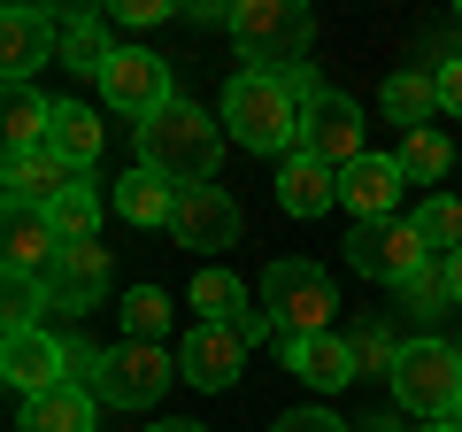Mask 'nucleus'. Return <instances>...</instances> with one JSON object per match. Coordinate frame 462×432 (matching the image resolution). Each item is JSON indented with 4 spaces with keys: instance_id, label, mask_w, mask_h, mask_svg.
<instances>
[{
    "instance_id": "f257e3e1",
    "label": "nucleus",
    "mask_w": 462,
    "mask_h": 432,
    "mask_svg": "<svg viewBox=\"0 0 462 432\" xmlns=\"http://www.w3.org/2000/svg\"><path fill=\"white\" fill-rule=\"evenodd\" d=\"M216 163H224V124L208 117V108H193V100H170V108H154L147 124H139V170H154V178H170L178 193H193V185L216 178Z\"/></svg>"
},
{
    "instance_id": "f03ea898",
    "label": "nucleus",
    "mask_w": 462,
    "mask_h": 432,
    "mask_svg": "<svg viewBox=\"0 0 462 432\" xmlns=\"http://www.w3.org/2000/svg\"><path fill=\"white\" fill-rule=\"evenodd\" d=\"M300 108L309 100L293 93V78H270V70H239L224 85V124L247 155H293L300 147Z\"/></svg>"
},
{
    "instance_id": "7ed1b4c3",
    "label": "nucleus",
    "mask_w": 462,
    "mask_h": 432,
    "mask_svg": "<svg viewBox=\"0 0 462 432\" xmlns=\"http://www.w3.org/2000/svg\"><path fill=\"white\" fill-rule=\"evenodd\" d=\"M309 8L300 0H231V47L247 54V70L270 78H293L300 54H309Z\"/></svg>"
},
{
    "instance_id": "20e7f679",
    "label": "nucleus",
    "mask_w": 462,
    "mask_h": 432,
    "mask_svg": "<svg viewBox=\"0 0 462 432\" xmlns=\"http://www.w3.org/2000/svg\"><path fill=\"white\" fill-rule=\"evenodd\" d=\"M393 401L416 409L424 425H455L462 417V355L447 340H409L393 363Z\"/></svg>"
},
{
    "instance_id": "39448f33",
    "label": "nucleus",
    "mask_w": 462,
    "mask_h": 432,
    "mask_svg": "<svg viewBox=\"0 0 462 432\" xmlns=\"http://www.w3.org/2000/svg\"><path fill=\"white\" fill-rule=\"evenodd\" d=\"M331 270L324 263H270L263 270V316L278 340H309L331 324Z\"/></svg>"
},
{
    "instance_id": "423d86ee",
    "label": "nucleus",
    "mask_w": 462,
    "mask_h": 432,
    "mask_svg": "<svg viewBox=\"0 0 462 432\" xmlns=\"http://www.w3.org/2000/svg\"><path fill=\"white\" fill-rule=\"evenodd\" d=\"M170 379H185V371L170 363V348H154V340H124V348H108L100 401H108V409H154V401L170 394Z\"/></svg>"
},
{
    "instance_id": "0eeeda50",
    "label": "nucleus",
    "mask_w": 462,
    "mask_h": 432,
    "mask_svg": "<svg viewBox=\"0 0 462 432\" xmlns=\"http://www.w3.org/2000/svg\"><path fill=\"white\" fill-rule=\"evenodd\" d=\"M346 255H355V270H363V278H385V286L416 278V270L431 263L424 232H416V216H385V224H355Z\"/></svg>"
},
{
    "instance_id": "6e6552de",
    "label": "nucleus",
    "mask_w": 462,
    "mask_h": 432,
    "mask_svg": "<svg viewBox=\"0 0 462 432\" xmlns=\"http://www.w3.org/2000/svg\"><path fill=\"white\" fill-rule=\"evenodd\" d=\"M300 155H316V163H331V170H346V163H363V108L346 93H316L309 108H300Z\"/></svg>"
},
{
    "instance_id": "1a4fd4ad",
    "label": "nucleus",
    "mask_w": 462,
    "mask_h": 432,
    "mask_svg": "<svg viewBox=\"0 0 462 432\" xmlns=\"http://www.w3.org/2000/svg\"><path fill=\"white\" fill-rule=\"evenodd\" d=\"M100 93H108V108H124V117H139V124L178 100V93H170V62L147 54V47H116L108 70H100Z\"/></svg>"
},
{
    "instance_id": "9d476101",
    "label": "nucleus",
    "mask_w": 462,
    "mask_h": 432,
    "mask_svg": "<svg viewBox=\"0 0 462 432\" xmlns=\"http://www.w3.org/2000/svg\"><path fill=\"white\" fill-rule=\"evenodd\" d=\"M62 62V16L54 8H8L0 16V78L32 85V70Z\"/></svg>"
},
{
    "instance_id": "9b49d317",
    "label": "nucleus",
    "mask_w": 462,
    "mask_h": 432,
    "mask_svg": "<svg viewBox=\"0 0 462 432\" xmlns=\"http://www.w3.org/2000/svg\"><path fill=\"white\" fill-rule=\"evenodd\" d=\"M178 371L200 394H231L239 371H247V340L231 333V324H193V333L178 340Z\"/></svg>"
},
{
    "instance_id": "f8f14e48",
    "label": "nucleus",
    "mask_w": 462,
    "mask_h": 432,
    "mask_svg": "<svg viewBox=\"0 0 462 432\" xmlns=\"http://www.w3.org/2000/svg\"><path fill=\"white\" fill-rule=\"evenodd\" d=\"M401 193H409L401 155H363V163L339 170V209L355 216V224H385V216L401 209Z\"/></svg>"
},
{
    "instance_id": "ddd939ff",
    "label": "nucleus",
    "mask_w": 462,
    "mask_h": 432,
    "mask_svg": "<svg viewBox=\"0 0 462 432\" xmlns=\"http://www.w3.org/2000/svg\"><path fill=\"white\" fill-rule=\"evenodd\" d=\"M0 379L16 386L23 401L47 394V386H62L69 379V340H54L47 324H39V333H8L0 340Z\"/></svg>"
},
{
    "instance_id": "4468645a",
    "label": "nucleus",
    "mask_w": 462,
    "mask_h": 432,
    "mask_svg": "<svg viewBox=\"0 0 462 432\" xmlns=\"http://www.w3.org/2000/svg\"><path fill=\"white\" fill-rule=\"evenodd\" d=\"M185 301L200 309V324H231L247 348H254V340H278V333H270V316L247 309V286L231 278L224 263H200V278H193V294H185Z\"/></svg>"
},
{
    "instance_id": "2eb2a0df",
    "label": "nucleus",
    "mask_w": 462,
    "mask_h": 432,
    "mask_svg": "<svg viewBox=\"0 0 462 432\" xmlns=\"http://www.w3.org/2000/svg\"><path fill=\"white\" fill-rule=\"evenodd\" d=\"M239 224H247V216H239V201H231L224 185H193V193H178V224H170V232H178V248L216 255V248L239 239Z\"/></svg>"
},
{
    "instance_id": "dca6fc26",
    "label": "nucleus",
    "mask_w": 462,
    "mask_h": 432,
    "mask_svg": "<svg viewBox=\"0 0 462 432\" xmlns=\"http://www.w3.org/2000/svg\"><path fill=\"white\" fill-rule=\"evenodd\" d=\"M69 185H85V178H78V163H62L54 147H23V155L0 163V193L23 201V209H54Z\"/></svg>"
},
{
    "instance_id": "f3484780",
    "label": "nucleus",
    "mask_w": 462,
    "mask_h": 432,
    "mask_svg": "<svg viewBox=\"0 0 462 432\" xmlns=\"http://www.w3.org/2000/svg\"><path fill=\"white\" fill-rule=\"evenodd\" d=\"M0 248H8V270H16V278H47V270L62 263V232H54V216L47 209H23V201H8Z\"/></svg>"
},
{
    "instance_id": "a211bd4d",
    "label": "nucleus",
    "mask_w": 462,
    "mask_h": 432,
    "mask_svg": "<svg viewBox=\"0 0 462 432\" xmlns=\"http://www.w3.org/2000/svg\"><path fill=\"white\" fill-rule=\"evenodd\" d=\"M278 355H285V371H293V379H309V386H316V394H339V386L363 379V371H355V340H339V333L278 340Z\"/></svg>"
},
{
    "instance_id": "6ab92c4d",
    "label": "nucleus",
    "mask_w": 462,
    "mask_h": 432,
    "mask_svg": "<svg viewBox=\"0 0 462 432\" xmlns=\"http://www.w3.org/2000/svg\"><path fill=\"white\" fill-rule=\"evenodd\" d=\"M47 294H54V309H100V294H108V248L100 239L62 248V263L47 270Z\"/></svg>"
},
{
    "instance_id": "aec40b11",
    "label": "nucleus",
    "mask_w": 462,
    "mask_h": 432,
    "mask_svg": "<svg viewBox=\"0 0 462 432\" xmlns=\"http://www.w3.org/2000/svg\"><path fill=\"white\" fill-rule=\"evenodd\" d=\"M278 209H285V216H324V209H339V170L293 147V155L278 163Z\"/></svg>"
},
{
    "instance_id": "412c9836",
    "label": "nucleus",
    "mask_w": 462,
    "mask_h": 432,
    "mask_svg": "<svg viewBox=\"0 0 462 432\" xmlns=\"http://www.w3.org/2000/svg\"><path fill=\"white\" fill-rule=\"evenodd\" d=\"M93 417H100V401L85 394V386H47V394H32L23 401V417H16V432H93Z\"/></svg>"
},
{
    "instance_id": "4be33fe9",
    "label": "nucleus",
    "mask_w": 462,
    "mask_h": 432,
    "mask_svg": "<svg viewBox=\"0 0 462 432\" xmlns=\"http://www.w3.org/2000/svg\"><path fill=\"white\" fill-rule=\"evenodd\" d=\"M108 201H116L124 224H178V193H170V178H154V170H124Z\"/></svg>"
},
{
    "instance_id": "5701e85b",
    "label": "nucleus",
    "mask_w": 462,
    "mask_h": 432,
    "mask_svg": "<svg viewBox=\"0 0 462 432\" xmlns=\"http://www.w3.org/2000/svg\"><path fill=\"white\" fill-rule=\"evenodd\" d=\"M431 108H439V78H424V70H393V78H385V117L401 124V139L424 132Z\"/></svg>"
},
{
    "instance_id": "b1692460",
    "label": "nucleus",
    "mask_w": 462,
    "mask_h": 432,
    "mask_svg": "<svg viewBox=\"0 0 462 432\" xmlns=\"http://www.w3.org/2000/svg\"><path fill=\"white\" fill-rule=\"evenodd\" d=\"M47 147L62 155V163L85 170V163L100 155V117L85 108V100H54V132H47Z\"/></svg>"
},
{
    "instance_id": "393cba45",
    "label": "nucleus",
    "mask_w": 462,
    "mask_h": 432,
    "mask_svg": "<svg viewBox=\"0 0 462 432\" xmlns=\"http://www.w3.org/2000/svg\"><path fill=\"white\" fill-rule=\"evenodd\" d=\"M8 155H23V147H47V132H54V100H39L32 85H8Z\"/></svg>"
},
{
    "instance_id": "a878e982",
    "label": "nucleus",
    "mask_w": 462,
    "mask_h": 432,
    "mask_svg": "<svg viewBox=\"0 0 462 432\" xmlns=\"http://www.w3.org/2000/svg\"><path fill=\"white\" fill-rule=\"evenodd\" d=\"M108 32H100V16H62V62L69 70H85V78H100L108 70Z\"/></svg>"
},
{
    "instance_id": "bb28decb",
    "label": "nucleus",
    "mask_w": 462,
    "mask_h": 432,
    "mask_svg": "<svg viewBox=\"0 0 462 432\" xmlns=\"http://www.w3.org/2000/svg\"><path fill=\"white\" fill-rule=\"evenodd\" d=\"M54 232H62V248H85V239H100V193L93 185H69L62 201H54Z\"/></svg>"
},
{
    "instance_id": "cd10ccee",
    "label": "nucleus",
    "mask_w": 462,
    "mask_h": 432,
    "mask_svg": "<svg viewBox=\"0 0 462 432\" xmlns=\"http://www.w3.org/2000/svg\"><path fill=\"white\" fill-rule=\"evenodd\" d=\"M416 232H424V248L439 255V263H447V255H462V201L455 193H431L424 209H416Z\"/></svg>"
},
{
    "instance_id": "c85d7f7f",
    "label": "nucleus",
    "mask_w": 462,
    "mask_h": 432,
    "mask_svg": "<svg viewBox=\"0 0 462 432\" xmlns=\"http://www.w3.org/2000/svg\"><path fill=\"white\" fill-rule=\"evenodd\" d=\"M162 333H170V294L162 286H132L124 294V340H154L162 348Z\"/></svg>"
},
{
    "instance_id": "c756f323",
    "label": "nucleus",
    "mask_w": 462,
    "mask_h": 432,
    "mask_svg": "<svg viewBox=\"0 0 462 432\" xmlns=\"http://www.w3.org/2000/svg\"><path fill=\"white\" fill-rule=\"evenodd\" d=\"M447 163H462V147H447V139L431 132V124H424V132H409V139H401V170H409L416 185L447 178Z\"/></svg>"
},
{
    "instance_id": "7c9ffc66",
    "label": "nucleus",
    "mask_w": 462,
    "mask_h": 432,
    "mask_svg": "<svg viewBox=\"0 0 462 432\" xmlns=\"http://www.w3.org/2000/svg\"><path fill=\"white\" fill-rule=\"evenodd\" d=\"M39 309H54L47 278H16L8 270V333H39Z\"/></svg>"
},
{
    "instance_id": "2f4dec72",
    "label": "nucleus",
    "mask_w": 462,
    "mask_h": 432,
    "mask_svg": "<svg viewBox=\"0 0 462 432\" xmlns=\"http://www.w3.org/2000/svg\"><path fill=\"white\" fill-rule=\"evenodd\" d=\"M393 294L409 301V309H447V301H455V286H447V263H424L416 278H401Z\"/></svg>"
},
{
    "instance_id": "473e14b6",
    "label": "nucleus",
    "mask_w": 462,
    "mask_h": 432,
    "mask_svg": "<svg viewBox=\"0 0 462 432\" xmlns=\"http://www.w3.org/2000/svg\"><path fill=\"white\" fill-rule=\"evenodd\" d=\"M401 363V340L393 333H355V371H363V379H370V371H393Z\"/></svg>"
},
{
    "instance_id": "72a5a7b5",
    "label": "nucleus",
    "mask_w": 462,
    "mask_h": 432,
    "mask_svg": "<svg viewBox=\"0 0 462 432\" xmlns=\"http://www.w3.org/2000/svg\"><path fill=\"white\" fill-rule=\"evenodd\" d=\"M270 432H346V425H339L331 409H293V417H278Z\"/></svg>"
},
{
    "instance_id": "f704fd0d",
    "label": "nucleus",
    "mask_w": 462,
    "mask_h": 432,
    "mask_svg": "<svg viewBox=\"0 0 462 432\" xmlns=\"http://www.w3.org/2000/svg\"><path fill=\"white\" fill-rule=\"evenodd\" d=\"M108 16H116V23H162V16H170V0H116Z\"/></svg>"
},
{
    "instance_id": "c9c22d12",
    "label": "nucleus",
    "mask_w": 462,
    "mask_h": 432,
    "mask_svg": "<svg viewBox=\"0 0 462 432\" xmlns=\"http://www.w3.org/2000/svg\"><path fill=\"white\" fill-rule=\"evenodd\" d=\"M439 108H447V117H462V54H455V62H439Z\"/></svg>"
},
{
    "instance_id": "e433bc0d",
    "label": "nucleus",
    "mask_w": 462,
    "mask_h": 432,
    "mask_svg": "<svg viewBox=\"0 0 462 432\" xmlns=\"http://www.w3.org/2000/svg\"><path fill=\"white\" fill-rule=\"evenodd\" d=\"M447 286H455V309H462V255H447Z\"/></svg>"
},
{
    "instance_id": "4c0bfd02",
    "label": "nucleus",
    "mask_w": 462,
    "mask_h": 432,
    "mask_svg": "<svg viewBox=\"0 0 462 432\" xmlns=\"http://www.w3.org/2000/svg\"><path fill=\"white\" fill-rule=\"evenodd\" d=\"M147 432H208V425H193V417H170V425H147Z\"/></svg>"
},
{
    "instance_id": "58836bf2",
    "label": "nucleus",
    "mask_w": 462,
    "mask_h": 432,
    "mask_svg": "<svg viewBox=\"0 0 462 432\" xmlns=\"http://www.w3.org/2000/svg\"><path fill=\"white\" fill-rule=\"evenodd\" d=\"M424 432H462V425H424Z\"/></svg>"
},
{
    "instance_id": "ea45409f",
    "label": "nucleus",
    "mask_w": 462,
    "mask_h": 432,
    "mask_svg": "<svg viewBox=\"0 0 462 432\" xmlns=\"http://www.w3.org/2000/svg\"><path fill=\"white\" fill-rule=\"evenodd\" d=\"M370 432H393V425H370Z\"/></svg>"
},
{
    "instance_id": "a19ab883",
    "label": "nucleus",
    "mask_w": 462,
    "mask_h": 432,
    "mask_svg": "<svg viewBox=\"0 0 462 432\" xmlns=\"http://www.w3.org/2000/svg\"><path fill=\"white\" fill-rule=\"evenodd\" d=\"M455 355H462V340H455Z\"/></svg>"
},
{
    "instance_id": "79ce46f5",
    "label": "nucleus",
    "mask_w": 462,
    "mask_h": 432,
    "mask_svg": "<svg viewBox=\"0 0 462 432\" xmlns=\"http://www.w3.org/2000/svg\"><path fill=\"white\" fill-rule=\"evenodd\" d=\"M455 425H462V417H455Z\"/></svg>"
}]
</instances>
